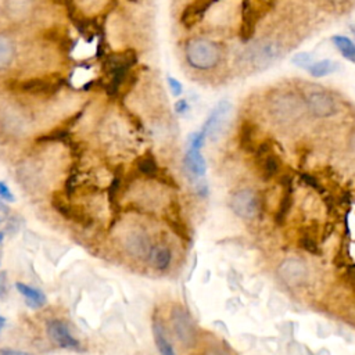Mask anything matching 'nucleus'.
<instances>
[{
    "label": "nucleus",
    "instance_id": "72a5a7b5",
    "mask_svg": "<svg viewBox=\"0 0 355 355\" xmlns=\"http://www.w3.org/2000/svg\"><path fill=\"white\" fill-rule=\"evenodd\" d=\"M8 214H10V207L6 204V201H3V200L0 198V220H1V222L6 220L7 216H8Z\"/></svg>",
    "mask_w": 355,
    "mask_h": 355
},
{
    "label": "nucleus",
    "instance_id": "58836bf2",
    "mask_svg": "<svg viewBox=\"0 0 355 355\" xmlns=\"http://www.w3.org/2000/svg\"><path fill=\"white\" fill-rule=\"evenodd\" d=\"M351 31H352V33H354V36H355V26H351Z\"/></svg>",
    "mask_w": 355,
    "mask_h": 355
},
{
    "label": "nucleus",
    "instance_id": "2f4dec72",
    "mask_svg": "<svg viewBox=\"0 0 355 355\" xmlns=\"http://www.w3.org/2000/svg\"><path fill=\"white\" fill-rule=\"evenodd\" d=\"M7 294V272H0V300H4Z\"/></svg>",
    "mask_w": 355,
    "mask_h": 355
},
{
    "label": "nucleus",
    "instance_id": "bb28decb",
    "mask_svg": "<svg viewBox=\"0 0 355 355\" xmlns=\"http://www.w3.org/2000/svg\"><path fill=\"white\" fill-rule=\"evenodd\" d=\"M323 3L324 7H329L331 10H345L347 6H351L354 0H319Z\"/></svg>",
    "mask_w": 355,
    "mask_h": 355
},
{
    "label": "nucleus",
    "instance_id": "4c0bfd02",
    "mask_svg": "<svg viewBox=\"0 0 355 355\" xmlns=\"http://www.w3.org/2000/svg\"><path fill=\"white\" fill-rule=\"evenodd\" d=\"M3 239H4V233H3V232H0V243L3 241Z\"/></svg>",
    "mask_w": 355,
    "mask_h": 355
},
{
    "label": "nucleus",
    "instance_id": "9d476101",
    "mask_svg": "<svg viewBox=\"0 0 355 355\" xmlns=\"http://www.w3.org/2000/svg\"><path fill=\"white\" fill-rule=\"evenodd\" d=\"M123 247L133 258H137V259L148 258V255L153 250L150 237L143 230L129 232L123 239Z\"/></svg>",
    "mask_w": 355,
    "mask_h": 355
},
{
    "label": "nucleus",
    "instance_id": "39448f33",
    "mask_svg": "<svg viewBox=\"0 0 355 355\" xmlns=\"http://www.w3.org/2000/svg\"><path fill=\"white\" fill-rule=\"evenodd\" d=\"M171 323L178 340L184 347H193L197 341V327L191 315L182 306H173L171 311Z\"/></svg>",
    "mask_w": 355,
    "mask_h": 355
},
{
    "label": "nucleus",
    "instance_id": "4468645a",
    "mask_svg": "<svg viewBox=\"0 0 355 355\" xmlns=\"http://www.w3.org/2000/svg\"><path fill=\"white\" fill-rule=\"evenodd\" d=\"M218 1L219 0H193L183 10L180 15V22L187 28L196 25L204 17V14Z\"/></svg>",
    "mask_w": 355,
    "mask_h": 355
},
{
    "label": "nucleus",
    "instance_id": "20e7f679",
    "mask_svg": "<svg viewBox=\"0 0 355 355\" xmlns=\"http://www.w3.org/2000/svg\"><path fill=\"white\" fill-rule=\"evenodd\" d=\"M298 87L302 92L306 111L313 118H330L340 111V98L336 92L313 83H304Z\"/></svg>",
    "mask_w": 355,
    "mask_h": 355
},
{
    "label": "nucleus",
    "instance_id": "6e6552de",
    "mask_svg": "<svg viewBox=\"0 0 355 355\" xmlns=\"http://www.w3.org/2000/svg\"><path fill=\"white\" fill-rule=\"evenodd\" d=\"M230 207L237 216L243 219H252L259 211L257 193L251 189L237 190L230 198Z\"/></svg>",
    "mask_w": 355,
    "mask_h": 355
},
{
    "label": "nucleus",
    "instance_id": "dca6fc26",
    "mask_svg": "<svg viewBox=\"0 0 355 355\" xmlns=\"http://www.w3.org/2000/svg\"><path fill=\"white\" fill-rule=\"evenodd\" d=\"M15 43L12 37L4 32H0V71L7 69L15 58Z\"/></svg>",
    "mask_w": 355,
    "mask_h": 355
},
{
    "label": "nucleus",
    "instance_id": "a19ab883",
    "mask_svg": "<svg viewBox=\"0 0 355 355\" xmlns=\"http://www.w3.org/2000/svg\"><path fill=\"white\" fill-rule=\"evenodd\" d=\"M0 223H1V220H0Z\"/></svg>",
    "mask_w": 355,
    "mask_h": 355
},
{
    "label": "nucleus",
    "instance_id": "423d86ee",
    "mask_svg": "<svg viewBox=\"0 0 355 355\" xmlns=\"http://www.w3.org/2000/svg\"><path fill=\"white\" fill-rule=\"evenodd\" d=\"M62 79L60 75L36 76L21 80L18 83V90L29 96H51L61 89Z\"/></svg>",
    "mask_w": 355,
    "mask_h": 355
},
{
    "label": "nucleus",
    "instance_id": "f704fd0d",
    "mask_svg": "<svg viewBox=\"0 0 355 355\" xmlns=\"http://www.w3.org/2000/svg\"><path fill=\"white\" fill-rule=\"evenodd\" d=\"M0 355H33V354L24 352V351H17V349H11V348H1Z\"/></svg>",
    "mask_w": 355,
    "mask_h": 355
},
{
    "label": "nucleus",
    "instance_id": "7c9ffc66",
    "mask_svg": "<svg viewBox=\"0 0 355 355\" xmlns=\"http://www.w3.org/2000/svg\"><path fill=\"white\" fill-rule=\"evenodd\" d=\"M189 110H190V105H189V103H187L186 98H179V100L175 103V112H176V114L184 115Z\"/></svg>",
    "mask_w": 355,
    "mask_h": 355
},
{
    "label": "nucleus",
    "instance_id": "c756f323",
    "mask_svg": "<svg viewBox=\"0 0 355 355\" xmlns=\"http://www.w3.org/2000/svg\"><path fill=\"white\" fill-rule=\"evenodd\" d=\"M293 62L298 67H302V68H308V65L311 64V55L308 53H300L297 55H294L293 58Z\"/></svg>",
    "mask_w": 355,
    "mask_h": 355
},
{
    "label": "nucleus",
    "instance_id": "2eb2a0df",
    "mask_svg": "<svg viewBox=\"0 0 355 355\" xmlns=\"http://www.w3.org/2000/svg\"><path fill=\"white\" fill-rule=\"evenodd\" d=\"M184 165H186L187 171L196 178L202 176L207 171L205 159L198 148H191V147L187 148L186 155H184Z\"/></svg>",
    "mask_w": 355,
    "mask_h": 355
},
{
    "label": "nucleus",
    "instance_id": "5701e85b",
    "mask_svg": "<svg viewBox=\"0 0 355 355\" xmlns=\"http://www.w3.org/2000/svg\"><path fill=\"white\" fill-rule=\"evenodd\" d=\"M290 183H291L290 178H286V182H283L284 191H283V197L279 204V209L276 212V222H279V223L283 222V219L288 214V209L291 205V184Z\"/></svg>",
    "mask_w": 355,
    "mask_h": 355
},
{
    "label": "nucleus",
    "instance_id": "f03ea898",
    "mask_svg": "<svg viewBox=\"0 0 355 355\" xmlns=\"http://www.w3.org/2000/svg\"><path fill=\"white\" fill-rule=\"evenodd\" d=\"M262 107L266 116L280 128H291L308 114L302 92L290 83L266 87L262 93Z\"/></svg>",
    "mask_w": 355,
    "mask_h": 355
},
{
    "label": "nucleus",
    "instance_id": "6ab92c4d",
    "mask_svg": "<svg viewBox=\"0 0 355 355\" xmlns=\"http://www.w3.org/2000/svg\"><path fill=\"white\" fill-rule=\"evenodd\" d=\"M172 259V254L171 250L166 245H155L153 247L150 255H148V261L153 265V268H155L157 270H165Z\"/></svg>",
    "mask_w": 355,
    "mask_h": 355
},
{
    "label": "nucleus",
    "instance_id": "e433bc0d",
    "mask_svg": "<svg viewBox=\"0 0 355 355\" xmlns=\"http://www.w3.org/2000/svg\"><path fill=\"white\" fill-rule=\"evenodd\" d=\"M4 324H6V319L0 315V331L3 330V327H4Z\"/></svg>",
    "mask_w": 355,
    "mask_h": 355
},
{
    "label": "nucleus",
    "instance_id": "4be33fe9",
    "mask_svg": "<svg viewBox=\"0 0 355 355\" xmlns=\"http://www.w3.org/2000/svg\"><path fill=\"white\" fill-rule=\"evenodd\" d=\"M331 42L344 58H347L348 61L355 64V43L349 37L336 35L331 37Z\"/></svg>",
    "mask_w": 355,
    "mask_h": 355
},
{
    "label": "nucleus",
    "instance_id": "473e14b6",
    "mask_svg": "<svg viewBox=\"0 0 355 355\" xmlns=\"http://www.w3.org/2000/svg\"><path fill=\"white\" fill-rule=\"evenodd\" d=\"M204 355H232L229 351L220 348V347H209Z\"/></svg>",
    "mask_w": 355,
    "mask_h": 355
},
{
    "label": "nucleus",
    "instance_id": "c9c22d12",
    "mask_svg": "<svg viewBox=\"0 0 355 355\" xmlns=\"http://www.w3.org/2000/svg\"><path fill=\"white\" fill-rule=\"evenodd\" d=\"M348 146H349V150L355 154V130H352L348 137Z\"/></svg>",
    "mask_w": 355,
    "mask_h": 355
},
{
    "label": "nucleus",
    "instance_id": "b1692460",
    "mask_svg": "<svg viewBox=\"0 0 355 355\" xmlns=\"http://www.w3.org/2000/svg\"><path fill=\"white\" fill-rule=\"evenodd\" d=\"M137 168L139 171L146 175V176H150V178H154L158 175V165L154 159V157L151 154H144L139 158L137 161Z\"/></svg>",
    "mask_w": 355,
    "mask_h": 355
},
{
    "label": "nucleus",
    "instance_id": "7ed1b4c3",
    "mask_svg": "<svg viewBox=\"0 0 355 355\" xmlns=\"http://www.w3.org/2000/svg\"><path fill=\"white\" fill-rule=\"evenodd\" d=\"M184 57L187 64L197 71H212L218 68L225 57L223 47L207 37H191L186 42Z\"/></svg>",
    "mask_w": 355,
    "mask_h": 355
},
{
    "label": "nucleus",
    "instance_id": "aec40b11",
    "mask_svg": "<svg viewBox=\"0 0 355 355\" xmlns=\"http://www.w3.org/2000/svg\"><path fill=\"white\" fill-rule=\"evenodd\" d=\"M255 132H257V126L251 121L245 119L241 122L239 137H240V144L245 151H255L257 148Z\"/></svg>",
    "mask_w": 355,
    "mask_h": 355
},
{
    "label": "nucleus",
    "instance_id": "f8f14e48",
    "mask_svg": "<svg viewBox=\"0 0 355 355\" xmlns=\"http://www.w3.org/2000/svg\"><path fill=\"white\" fill-rule=\"evenodd\" d=\"M47 334L58 347L68 349H79V341L69 333L67 323L60 319H53L47 322Z\"/></svg>",
    "mask_w": 355,
    "mask_h": 355
},
{
    "label": "nucleus",
    "instance_id": "412c9836",
    "mask_svg": "<svg viewBox=\"0 0 355 355\" xmlns=\"http://www.w3.org/2000/svg\"><path fill=\"white\" fill-rule=\"evenodd\" d=\"M337 68H338V64L336 61L322 60V61L311 62L306 69L312 78H323L337 71Z\"/></svg>",
    "mask_w": 355,
    "mask_h": 355
},
{
    "label": "nucleus",
    "instance_id": "f257e3e1",
    "mask_svg": "<svg viewBox=\"0 0 355 355\" xmlns=\"http://www.w3.org/2000/svg\"><path fill=\"white\" fill-rule=\"evenodd\" d=\"M297 43L298 37L294 33L273 28L247 42L239 57V68L247 75L263 71L283 58Z\"/></svg>",
    "mask_w": 355,
    "mask_h": 355
},
{
    "label": "nucleus",
    "instance_id": "1a4fd4ad",
    "mask_svg": "<svg viewBox=\"0 0 355 355\" xmlns=\"http://www.w3.org/2000/svg\"><path fill=\"white\" fill-rule=\"evenodd\" d=\"M230 111H232V105H230L229 101H220V103H218V105L212 110V112H211L209 116L207 118V121H205V123H204L201 132H202L207 137L215 140V139L220 135V132H222V129H223V125H225V122H226V119H227Z\"/></svg>",
    "mask_w": 355,
    "mask_h": 355
},
{
    "label": "nucleus",
    "instance_id": "9b49d317",
    "mask_svg": "<svg viewBox=\"0 0 355 355\" xmlns=\"http://www.w3.org/2000/svg\"><path fill=\"white\" fill-rule=\"evenodd\" d=\"M279 277L287 284V286H300L305 282L308 276V269L304 262L300 259H286L284 262L280 263L277 269Z\"/></svg>",
    "mask_w": 355,
    "mask_h": 355
},
{
    "label": "nucleus",
    "instance_id": "a878e982",
    "mask_svg": "<svg viewBox=\"0 0 355 355\" xmlns=\"http://www.w3.org/2000/svg\"><path fill=\"white\" fill-rule=\"evenodd\" d=\"M205 135L200 130V132H194L190 135L189 137V147L191 148H198L201 150V147L204 146V141H205Z\"/></svg>",
    "mask_w": 355,
    "mask_h": 355
},
{
    "label": "nucleus",
    "instance_id": "f3484780",
    "mask_svg": "<svg viewBox=\"0 0 355 355\" xmlns=\"http://www.w3.org/2000/svg\"><path fill=\"white\" fill-rule=\"evenodd\" d=\"M15 287L17 290L19 291V294L26 300V302L33 306V308H40L46 304V295L43 294V291L37 290V288H33L25 283H21V282H17L15 283Z\"/></svg>",
    "mask_w": 355,
    "mask_h": 355
},
{
    "label": "nucleus",
    "instance_id": "ea45409f",
    "mask_svg": "<svg viewBox=\"0 0 355 355\" xmlns=\"http://www.w3.org/2000/svg\"><path fill=\"white\" fill-rule=\"evenodd\" d=\"M130 1H136V0H130Z\"/></svg>",
    "mask_w": 355,
    "mask_h": 355
},
{
    "label": "nucleus",
    "instance_id": "a211bd4d",
    "mask_svg": "<svg viewBox=\"0 0 355 355\" xmlns=\"http://www.w3.org/2000/svg\"><path fill=\"white\" fill-rule=\"evenodd\" d=\"M153 333H154V341L157 345V349L161 355H176L172 344L166 338L164 324L158 320L153 322Z\"/></svg>",
    "mask_w": 355,
    "mask_h": 355
},
{
    "label": "nucleus",
    "instance_id": "ddd939ff",
    "mask_svg": "<svg viewBox=\"0 0 355 355\" xmlns=\"http://www.w3.org/2000/svg\"><path fill=\"white\" fill-rule=\"evenodd\" d=\"M36 8V0H3L6 17L12 22L28 21Z\"/></svg>",
    "mask_w": 355,
    "mask_h": 355
},
{
    "label": "nucleus",
    "instance_id": "0eeeda50",
    "mask_svg": "<svg viewBox=\"0 0 355 355\" xmlns=\"http://www.w3.org/2000/svg\"><path fill=\"white\" fill-rule=\"evenodd\" d=\"M255 162L263 179H270L280 169V158L269 141H262L255 148Z\"/></svg>",
    "mask_w": 355,
    "mask_h": 355
},
{
    "label": "nucleus",
    "instance_id": "393cba45",
    "mask_svg": "<svg viewBox=\"0 0 355 355\" xmlns=\"http://www.w3.org/2000/svg\"><path fill=\"white\" fill-rule=\"evenodd\" d=\"M166 83H168V87H169V92L172 96L179 97L183 93V85L175 76L166 75Z\"/></svg>",
    "mask_w": 355,
    "mask_h": 355
},
{
    "label": "nucleus",
    "instance_id": "c85d7f7f",
    "mask_svg": "<svg viewBox=\"0 0 355 355\" xmlns=\"http://www.w3.org/2000/svg\"><path fill=\"white\" fill-rule=\"evenodd\" d=\"M0 198L6 202H14L15 201V197L12 194V191L10 190V187L0 180Z\"/></svg>",
    "mask_w": 355,
    "mask_h": 355
},
{
    "label": "nucleus",
    "instance_id": "cd10ccee",
    "mask_svg": "<svg viewBox=\"0 0 355 355\" xmlns=\"http://www.w3.org/2000/svg\"><path fill=\"white\" fill-rule=\"evenodd\" d=\"M301 247L304 248V250H306L308 252H312V254H319V248H318V245H316V243L313 241V239L312 237H309V236H304L302 239H301Z\"/></svg>",
    "mask_w": 355,
    "mask_h": 355
}]
</instances>
